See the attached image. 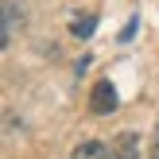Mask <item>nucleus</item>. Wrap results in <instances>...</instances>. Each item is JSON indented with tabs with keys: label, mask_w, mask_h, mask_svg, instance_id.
Instances as JSON below:
<instances>
[{
	"label": "nucleus",
	"mask_w": 159,
	"mask_h": 159,
	"mask_svg": "<svg viewBox=\"0 0 159 159\" xmlns=\"http://www.w3.org/2000/svg\"><path fill=\"white\" fill-rule=\"evenodd\" d=\"M70 31H74L78 39H82V35H89V31H93V16H78V20L70 23Z\"/></svg>",
	"instance_id": "nucleus-4"
},
{
	"label": "nucleus",
	"mask_w": 159,
	"mask_h": 159,
	"mask_svg": "<svg viewBox=\"0 0 159 159\" xmlns=\"http://www.w3.org/2000/svg\"><path fill=\"white\" fill-rule=\"evenodd\" d=\"M152 159H159V132H155V140H152Z\"/></svg>",
	"instance_id": "nucleus-5"
},
{
	"label": "nucleus",
	"mask_w": 159,
	"mask_h": 159,
	"mask_svg": "<svg viewBox=\"0 0 159 159\" xmlns=\"http://www.w3.org/2000/svg\"><path fill=\"white\" fill-rule=\"evenodd\" d=\"M113 159H140V136L136 132H120L113 140Z\"/></svg>",
	"instance_id": "nucleus-2"
},
{
	"label": "nucleus",
	"mask_w": 159,
	"mask_h": 159,
	"mask_svg": "<svg viewBox=\"0 0 159 159\" xmlns=\"http://www.w3.org/2000/svg\"><path fill=\"white\" fill-rule=\"evenodd\" d=\"M70 159H113V148L101 144V140H82V144L74 148V155Z\"/></svg>",
	"instance_id": "nucleus-3"
},
{
	"label": "nucleus",
	"mask_w": 159,
	"mask_h": 159,
	"mask_svg": "<svg viewBox=\"0 0 159 159\" xmlns=\"http://www.w3.org/2000/svg\"><path fill=\"white\" fill-rule=\"evenodd\" d=\"M89 113L93 116H109V113H116V89H113V82H93V89H89Z\"/></svg>",
	"instance_id": "nucleus-1"
}]
</instances>
